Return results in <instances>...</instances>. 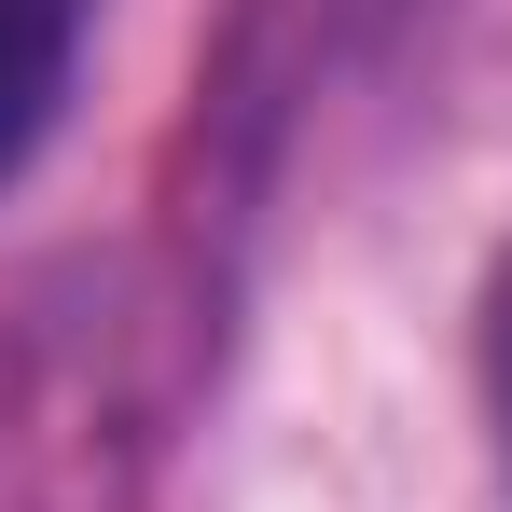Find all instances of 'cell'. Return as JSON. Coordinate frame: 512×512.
I'll return each instance as SVG.
<instances>
[{"mask_svg": "<svg viewBox=\"0 0 512 512\" xmlns=\"http://www.w3.org/2000/svg\"><path fill=\"white\" fill-rule=\"evenodd\" d=\"M70 56H84V0H0V180L42 153V125L70 97Z\"/></svg>", "mask_w": 512, "mask_h": 512, "instance_id": "6da1fadb", "label": "cell"}, {"mask_svg": "<svg viewBox=\"0 0 512 512\" xmlns=\"http://www.w3.org/2000/svg\"><path fill=\"white\" fill-rule=\"evenodd\" d=\"M485 429H499V471H512V250L485 277Z\"/></svg>", "mask_w": 512, "mask_h": 512, "instance_id": "7a4b0ae2", "label": "cell"}]
</instances>
